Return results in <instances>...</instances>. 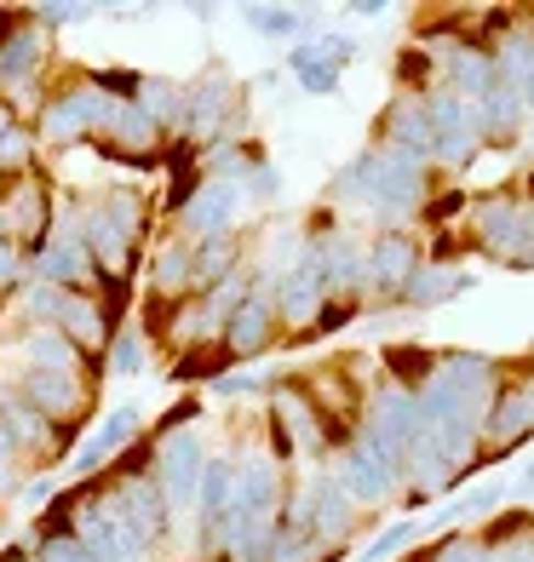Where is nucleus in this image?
<instances>
[{"mask_svg": "<svg viewBox=\"0 0 534 562\" xmlns=\"http://www.w3.org/2000/svg\"><path fill=\"white\" fill-rule=\"evenodd\" d=\"M138 407L133 402H121V407H110V414H104V425H98L92 430V437L81 442V448H75V471H81V476H92L98 465H104V459H115L121 448H133V437H138Z\"/></svg>", "mask_w": 534, "mask_h": 562, "instance_id": "nucleus-4", "label": "nucleus"}, {"mask_svg": "<svg viewBox=\"0 0 534 562\" xmlns=\"http://www.w3.org/2000/svg\"><path fill=\"white\" fill-rule=\"evenodd\" d=\"M110 98L104 92H92L87 81L81 87H64L58 98H46V110L35 121V144H53V149H69V144H81V138H98L104 133V121H110Z\"/></svg>", "mask_w": 534, "mask_h": 562, "instance_id": "nucleus-1", "label": "nucleus"}, {"mask_svg": "<svg viewBox=\"0 0 534 562\" xmlns=\"http://www.w3.org/2000/svg\"><path fill=\"white\" fill-rule=\"evenodd\" d=\"M18 402H30L41 419H53L58 430H69L75 419L87 414V379H75V373H23V396Z\"/></svg>", "mask_w": 534, "mask_h": 562, "instance_id": "nucleus-2", "label": "nucleus"}, {"mask_svg": "<svg viewBox=\"0 0 534 562\" xmlns=\"http://www.w3.org/2000/svg\"><path fill=\"white\" fill-rule=\"evenodd\" d=\"M420 540V522H397L391 533H379V540L368 546V562H386L391 551H402V546H414Z\"/></svg>", "mask_w": 534, "mask_h": 562, "instance_id": "nucleus-10", "label": "nucleus"}, {"mask_svg": "<svg viewBox=\"0 0 534 562\" xmlns=\"http://www.w3.org/2000/svg\"><path fill=\"white\" fill-rule=\"evenodd\" d=\"M7 562H35V557H23V551H12V557H7Z\"/></svg>", "mask_w": 534, "mask_h": 562, "instance_id": "nucleus-15", "label": "nucleus"}, {"mask_svg": "<svg viewBox=\"0 0 534 562\" xmlns=\"http://www.w3.org/2000/svg\"><path fill=\"white\" fill-rule=\"evenodd\" d=\"M23 499H30V505H46V499H53V476H35L30 488H23Z\"/></svg>", "mask_w": 534, "mask_h": 562, "instance_id": "nucleus-14", "label": "nucleus"}, {"mask_svg": "<svg viewBox=\"0 0 534 562\" xmlns=\"http://www.w3.org/2000/svg\"><path fill=\"white\" fill-rule=\"evenodd\" d=\"M460 207H466V195H460V190H448V195H437V201L425 207V218H460Z\"/></svg>", "mask_w": 534, "mask_h": 562, "instance_id": "nucleus-12", "label": "nucleus"}, {"mask_svg": "<svg viewBox=\"0 0 534 562\" xmlns=\"http://www.w3.org/2000/svg\"><path fill=\"white\" fill-rule=\"evenodd\" d=\"M420 270V259H414V247L402 241V236H386L379 241V252H374V276H379V288H409V276Z\"/></svg>", "mask_w": 534, "mask_h": 562, "instance_id": "nucleus-6", "label": "nucleus"}, {"mask_svg": "<svg viewBox=\"0 0 534 562\" xmlns=\"http://www.w3.org/2000/svg\"><path fill=\"white\" fill-rule=\"evenodd\" d=\"M247 23H253L259 35H293L304 18H299V12H282V7H247Z\"/></svg>", "mask_w": 534, "mask_h": 562, "instance_id": "nucleus-9", "label": "nucleus"}, {"mask_svg": "<svg viewBox=\"0 0 534 562\" xmlns=\"http://www.w3.org/2000/svg\"><path fill=\"white\" fill-rule=\"evenodd\" d=\"M293 75H299L304 92H334L340 87V69L327 64V58H316L311 46H299V53H293Z\"/></svg>", "mask_w": 534, "mask_h": 562, "instance_id": "nucleus-7", "label": "nucleus"}, {"mask_svg": "<svg viewBox=\"0 0 534 562\" xmlns=\"http://www.w3.org/2000/svg\"><path fill=\"white\" fill-rule=\"evenodd\" d=\"M425 69H431V64H425L420 53H409V58H402V81H409V87H420V81H425Z\"/></svg>", "mask_w": 534, "mask_h": 562, "instance_id": "nucleus-13", "label": "nucleus"}, {"mask_svg": "<svg viewBox=\"0 0 534 562\" xmlns=\"http://www.w3.org/2000/svg\"><path fill=\"white\" fill-rule=\"evenodd\" d=\"M104 368L121 373V379H133V373L144 368V334H133V327H126V334H115V339H110V356H104Z\"/></svg>", "mask_w": 534, "mask_h": 562, "instance_id": "nucleus-8", "label": "nucleus"}, {"mask_svg": "<svg viewBox=\"0 0 534 562\" xmlns=\"http://www.w3.org/2000/svg\"><path fill=\"white\" fill-rule=\"evenodd\" d=\"M270 327H276V304L253 288L242 304H236V316L224 322V334H219V345H224V356L231 362H242V356H253V350H265V339H270Z\"/></svg>", "mask_w": 534, "mask_h": 562, "instance_id": "nucleus-3", "label": "nucleus"}, {"mask_svg": "<svg viewBox=\"0 0 534 562\" xmlns=\"http://www.w3.org/2000/svg\"><path fill=\"white\" fill-rule=\"evenodd\" d=\"M386 362H391V373H402V379H420L437 356H425V350H386Z\"/></svg>", "mask_w": 534, "mask_h": 562, "instance_id": "nucleus-11", "label": "nucleus"}, {"mask_svg": "<svg viewBox=\"0 0 534 562\" xmlns=\"http://www.w3.org/2000/svg\"><path fill=\"white\" fill-rule=\"evenodd\" d=\"M236 201H242V190L236 184H201L196 195H190V207H185V229L196 241H213V236H231V218H236Z\"/></svg>", "mask_w": 534, "mask_h": 562, "instance_id": "nucleus-5", "label": "nucleus"}]
</instances>
